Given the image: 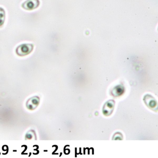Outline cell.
Instances as JSON below:
<instances>
[{
	"label": "cell",
	"mask_w": 158,
	"mask_h": 158,
	"mask_svg": "<svg viewBox=\"0 0 158 158\" xmlns=\"http://www.w3.org/2000/svg\"><path fill=\"white\" fill-rule=\"evenodd\" d=\"M114 102L110 100L107 102L103 108V114L105 115H109L112 113L114 108Z\"/></svg>",
	"instance_id": "277c9868"
},
{
	"label": "cell",
	"mask_w": 158,
	"mask_h": 158,
	"mask_svg": "<svg viewBox=\"0 0 158 158\" xmlns=\"http://www.w3.org/2000/svg\"><path fill=\"white\" fill-rule=\"evenodd\" d=\"M6 13L3 8L0 7V27H2L5 23Z\"/></svg>",
	"instance_id": "8992f818"
},
{
	"label": "cell",
	"mask_w": 158,
	"mask_h": 158,
	"mask_svg": "<svg viewBox=\"0 0 158 158\" xmlns=\"http://www.w3.org/2000/svg\"><path fill=\"white\" fill-rule=\"evenodd\" d=\"M34 135H35V134L33 130L29 131L26 135V139H32L34 137Z\"/></svg>",
	"instance_id": "52a82bcc"
},
{
	"label": "cell",
	"mask_w": 158,
	"mask_h": 158,
	"mask_svg": "<svg viewBox=\"0 0 158 158\" xmlns=\"http://www.w3.org/2000/svg\"><path fill=\"white\" fill-rule=\"evenodd\" d=\"M34 45L32 44H23L18 46L16 49V54L23 57L30 54L34 49Z\"/></svg>",
	"instance_id": "6da1fadb"
},
{
	"label": "cell",
	"mask_w": 158,
	"mask_h": 158,
	"mask_svg": "<svg viewBox=\"0 0 158 158\" xmlns=\"http://www.w3.org/2000/svg\"><path fill=\"white\" fill-rule=\"evenodd\" d=\"M144 101L146 105L150 109H154L157 107V102L155 99L150 95H146L144 98Z\"/></svg>",
	"instance_id": "5b68a950"
},
{
	"label": "cell",
	"mask_w": 158,
	"mask_h": 158,
	"mask_svg": "<svg viewBox=\"0 0 158 158\" xmlns=\"http://www.w3.org/2000/svg\"><path fill=\"white\" fill-rule=\"evenodd\" d=\"M40 4L39 0H27L22 4V7L26 10H33L38 8Z\"/></svg>",
	"instance_id": "7a4b0ae2"
},
{
	"label": "cell",
	"mask_w": 158,
	"mask_h": 158,
	"mask_svg": "<svg viewBox=\"0 0 158 158\" xmlns=\"http://www.w3.org/2000/svg\"><path fill=\"white\" fill-rule=\"evenodd\" d=\"M40 101V98L37 96L32 97L27 102V109L31 110H35L39 104Z\"/></svg>",
	"instance_id": "3957f363"
}]
</instances>
